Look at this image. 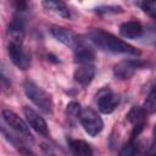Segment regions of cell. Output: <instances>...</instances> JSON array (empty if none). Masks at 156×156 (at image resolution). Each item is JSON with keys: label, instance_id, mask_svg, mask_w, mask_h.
Returning a JSON list of instances; mask_svg holds the SVG:
<instances>
[{"label": "cell", "instance_id": "cell-1", "mask_svg": "<svg viewBox=\"0 0 156 156\" xmlns=\"http://www.w3.org/2000/svg\"><path fill=\"white\" fill-rule=\"evenodd\" d=\"M90 40L101 50L111 51L115 54H128L138 56L140 55V51L135 49L134 46L129 45L128 43L118 39L111 33H107L102 29H94L89 33Z\"/></svg>", "mask_w": 156, "mask_h": 156}, {"label": "cell", "instance_id": "cell-2", "mask_svg": "<svg viewBox=\"0 0 156 156\" xmlns=\"http://www.w3.org/2000/svg\"><path fill=\"white\" fill-rule=\"evenodd\" d=\"M24 93L30 99V101L38 106L44 113H51L52 112V99L49 93H46L43 88L38 87L35 83L30 80L24 82Z\"/></svg>", "mask_w": 156, "mask_h": 156}, {"label": "cell", "instance_id": "cell-3", "mask_svg": "<svg viewBox=\"0 0 156 156\" xmlns=\"http://www.w3.org/2000/svg\"><path fill=\"white\" fill-rule=\"evenodd\" d=\"M79 121L84 130L91 136H96L104 128V122L101 117L91 107H85L82 110L79 115Z\"/></svg>", "mask_w": 156, "mask_h": 156}, {"label": "cell", "instance_id": "cell-4", "mask_svg": "<svg viewBox=\"0 0 156 156\" xmlns=\"http://www.w3.org/2000/svg\"><path fill=\"white\" fill-rule=\"evenodd\" d=\"M96 102L98 107L102 113H111L116 110L119 104V96L115 94L108 88H102L96 94Z\"/></svg>", "mask_w": 156, "mask_h": 156}, {"label": "cell", "instance_id": "cell-5", "mask_svg": "<svg viewBox=\"0 0 156 156\" xmlns=\"http://www.w3.org/2000/svg\"><path fill=\"white\" fill-rule=\"evenodd\" d=\"M50 32L55 39H57L60 43L65 44L66 46H68L73 50H76L78 46H80L83 44L80 38L78 37V34H76L71 29H67V28H63L60 26H52Z\"/></svg>", "mask_w": 156, "mask_h": 156}, {"label": "cell", "instance_id": "cell-6", "mask_svg": "<svg viewBox=\"0 0 156 156\" xmlns=\"http://www.w3.org/2000/svg\"><path fill=\"white\" fill-rule=\"evenodd\" d=\"M9 56L13 65L20 69H27L30 66V56L22 48V45H12L9 44Z\"/></svg>", "mask_w": 156, "mask_h": 156}, {"label": "cell", "instance_id": "cell-7", "mask_svg": "<svg viewBox=\"0 0 156 156\" xmlns=\"http://www.w3.org/2000/svg\"><path fill=\"white\" fill-rule=\"evenodd\" d=\"M1 116H2L4 122H5L10 128H12L13 130H16V132H18V133H21V134H24V135L28 136V138L32 136V135H30V132H29V128H28V126L26 124V122H24L22 118H20L15 112H12V111H10V110H2Z\"/></svg>", "mask_w": 156, "mask_h": 156}, {"label": "cell", "instance_id": "cell-8", "mask_svg": "<svg viewBox=\"0 0 156 156\" xmlns=\"http://www.w3.org/2000/svg\"><path fill=\"white\" fill-rule=\"evenodd\" d=\"M23 113H24V117L28 122V124L39 134L41 135H48V124L45 122V119L37 112L34 111L33 108L30 107H27L24 106L23 107Z\"/></svg>", "mask_w": 156, "mask_h": 156}, {"label": "cell", "instance_id": "cell-9", "mask_svg": "<svg viewBox=\"0 0 156 156\" xmlns=\"http://www.w3.org/2000/svg\"><path fill=\"white\" fill-rule=\"evenodd\" d=\"M146 111L144 110V107H139V106H134L129 110V112L127 113V119L132 123L133 126V134L132 136L138 135L145 126L146 122Z\"/></svg>", "mask_w": 156, "mask_h": 156}, {"label": "cell", "instance_id": "cell-10", "mask_svg": "<svg viewBox=\"0 0 156 156\" xmlns=\"http://www.w3.org/2000/svg\"><path fill=\"white\" fill-rule=\"evenodd\" d=\"M141 66H143V62H140V61H122V62L115 65L113 73L119 79H128Z\"/></svg>", "mask_w": 156, "mask_h": 156}, {"label": "cell", "instance_id": "cell-11", "mask_svg": "<svg viewBox=\"0 0 156 156\" xmlns=\"http://www.w3.org/2000/svg\"><path fill=\"white\" fill-rule=\"evenodd\" d=\"M119 33L124 38H129V39L139 38L143 34V26L138 21L124 22L119 27Z\"/></svg>", "mask_w": 156, "mask_h": 156}, {"label": "cell", "instance_id": "cell-12", "mask_svg": "<svg viewBox=\"0 0 156 156\" xmlns=\"http://www.w3.org/2000/svg\"><path fill=\"white\" fill-rule=\"evenodd\" d=\"M95 76V68L91 65H82L74 71L73 78L76 82H78L82 85L89 84Z\"/></svg>", "mask_w": 156, "mask_h": 156}, {"label": "cell", "instance_id": "cell-13", "mask_svg": "<svg viewBox=\"0 0 156 156\" xmlns=\"http://www.w3.org/2000/svg\"><path fill=\"white\" fill-rule=\"evenodd\" d=\"M69 149L73 156H93V150L84 140H69Z\"/></svg>", "mask_w": 156, "mask_h": 156}, {"label": "cell", "instance_id": "cell-14", "mask_svg": "<svg viewBox=\"0 0 156 156\" xmlns=\"http://www.w3.org/2000/svg\"><path fill=\"white\" fill-rule=\"evenodd\" d=\"M74 58L77 62H79L82 65H89L91 61H94L95 54L91 49H89L82 44L80 46H78L74 50Z\"/></svg>", "mask_w": 156, "mask_h": 156}, {"label": "cell", "instance_id": "cell-15", "mask_svg": "<svg viewBox=\"0 0 156 156\" xmlns=\"http://www.w3.org/2000/svg\"><path fill=\"white\" fill-rule=\"evenodd\" d=\"M43 5H44L48 10L55 12L56 15H58V16H61V17H69V10H68V7L66 6V4L62 2V1L49 0V1H44Z\"/></svg>", "mask_w": 156, "mask_h": 156}, {"label": "cell", "instance_id": "cell-16", "mask_svg": "<svg viewBox=\"0 0 156 156\" xmlns=\"http://www.w3.org/2000/svg\"><path fill=\"white\" fill-rule=\"evenodd\" d=\"M143 107L146 111V113L156 112V87H154L152 90L149 93V95H147Z\"/></svg>", "mask_w": 156, "mask_h": 156}, {"label": "cell", "instance_id": "cell-17", "mask_svg": "<svg viewBox=\"0 0 156 156\" xmlns=\"http://www.w3.org/2000/svg\"><path fill=\"white\" fill-rule=\"evenodd\" d=\"M139 5L146 15L156 20V1H143Z\"/></svg>", "mask_w": 156, "mask_h": 156}, {"label": "cell", "instance_id": "cell-18", "mask_svg": "<svg viewBox=\"0 0 156 156\" xmlns=\"http://www.w3.org/2000/svg\"><path fill=\"white\" fill-rule=\"evenodd\" d=\"M136 155V146L133 143H129L122 147L118 156H135Z\"/></svg>", "mask_w": 156, "mask_h": 156}, {"label": "cell", "instance_id": "cell-19", "mask_svg": "<svg viewBox=\"0 0 156 156\" xmlns=\"http://www.w3.org/2000/svg\"><path fill=\"white\" fill-rule=\"evenodd\" d=\"M67 112H68L69 115H72V116H78V117H79V115H80V112H82L80 105H79L78 102H76V101L69 102V104L67 105Z\"/></svg>", "mask_w": 156, "mask_h": 156}, {"label": "cell", "instance_id": "cell-20", "mask_svg": "<svg viewBox=\"0 0 156 156\" xmlns=\"http://www.w3.org/2000/svg\"><path fill=\"white\" fill-rule=\"evenodd\" d=\"M122 11V7L119 6H100L95 9V12L98 13H106V12H118Z\"/></svg>", "mask_w": 156, "mask_h": 156}, {"label": "cell", "instance_id": "cell-21", "mask_svg": "<svg viewBox=\"0 0 156 156\" xmlns=\"http://www.w3.org/2000/svg\"><path fill=\"white\" fill-rule=\"evenodd\" d=\"M149 156H156V138H154V141L149 150Z\"/></svg>", "mask_w": 156, "mask_h": 156}, {"label": "cell", "instance_id": "cell-22", "mask_svg": "<svg viewBox=\"0 0 156 156\" xmlns=\"http://www.w3.org/2000/svg\"><path fill=\"white\" fill-rule=\"evenodd\" d=\"M154 138H156V124H155V128H154Z\"/></svg>", "mask_w": 156, "mask_h": 156}]
</instances>
